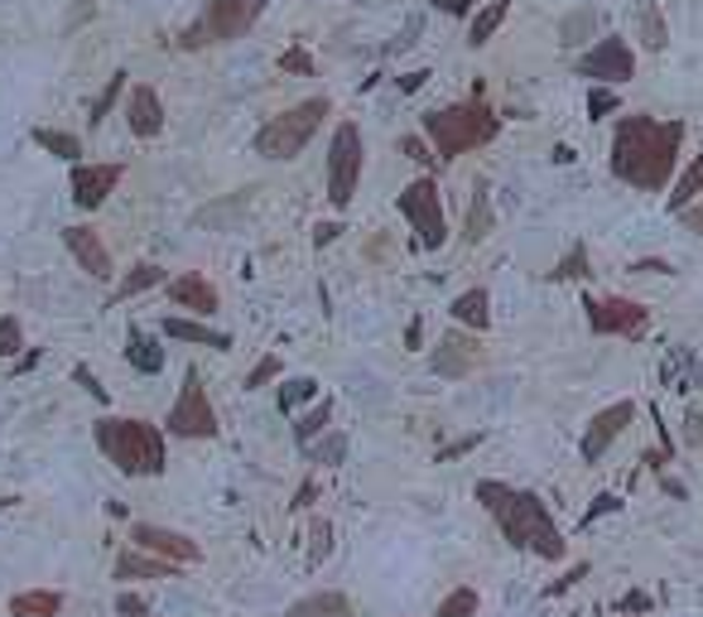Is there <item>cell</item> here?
Returning <instances> with one entry per match:
<instances>
[{"instance_id": "obj_56", "label": "cell", "mask_w": 703, "mask_h": 617, "mask_svg": "<svg viewBox=\"0 0 703 617\" xmlns=\"http://www.w3.org/2000/svg\"><path fill=\"white\" fill-rule=\"evenodd\" d=\"M313 497H318V488H313V482H303V488L295 492V511H303V507L313 502Z\"/></svg>"}, {"instance_id": "obj_24", "label": "cell", "mask_w": 703, "mask_h": 617, "mask_svg": "<svg viewBox=\"0 0 703 617\" xmlns=\"http://www.w3.org/2000/svg\"><path fill=\"white\" fill-rule=\"evenodd\" d=\"M699 199H703V155H694V160L680 169V179H674V189H670V213H684V208Z\"/></svg>"}, {"instance_id": "obj_43", "label": "cell", "mask_w": 703, "mask_h": 617, "mask_svg": "<svg viewBox=\"0 0 703 617\" xmlns=\"http://www.w3.org/2000/svg\"><path fill=\"white\" fill-rule=\"evenodd\" d=\"M280 73H295V77H309V73H313V58H309V54H303V49L295 44V49H285V54H280Z\"/></svg>"}, {"instance_id": "obj_18", "label": "cell", "mask_w": 703, "mask_h": 617, "mask_svg": "<svg viewBox=\"0 0 703 617\" xmlns=\"http://www.w3.org/2000/svg\"><path fill=\"white\" fill-rule=\"evenodd\" d=\"M183 564L174 560H159V555H145V550H121V560H116V579H174Z\"/></svg>"}, {"instance_id": "obj_22", "label": "cell", "mask_w": 703, "mask_h": 617, "mask_svg": "<svg viewBox=\"0 0 703 617\" xmlns=\"http://www.w3.org/2000/svg\"><path fill=\"white\" fill-rule=\"evenodd\" d=\"M454 319L468 323L472 333H487V328H492V295H487L482 285H477V290H462L454 299Z\"/></svg>"}, {"instance_id": "obj_5", "label": "cell", "mask_w": 703, "mask_h": 617, "mask_svg": "<svg viewBox=\"0 0 703 617\" xmlns=\"http://www.w3.org/2000/svg\"><path fill=\"white\" fill-rule=\"evenodd\" d=\"M328 111H333L328 97H309V102H299V107L270 116V121L256 130V155L260 160H275V164L295 160V155H303V146L318 136V126L328 121Z\"/></svg>"}, {"instance_id": "obj_7", "label": "cell", "mask_w": 703, "mask_h": 617, "mask_svg": "<svg viewBox=\"0 0 703 617\" xmlns=\"http://www.w3.org/2000/svg\"><path fill=\"white\" fill-rule=\"evenodd\" d=\"M401 217L409 222V232H415V246H424V252H439V246L448 242V217H444V199H439V183H434V179L405 183V193H401Z\"/></svg>"}, {"instance_id": "obj_8", "label": "cell", "mask_w": 703, "mask_h": 617, "mask_svg": "<svg viewBox=\"0 0 703 617\" xmlns=\"http://www.w3.org/2000/svg\"><path fill=\"white\" fill-rule=\"evenodd\" d=\"M356 179H362V130L342 121L328 146V203L348 208L356 199Z\"/></svg>"}, {"instance_id": "obj_21", "label": "cell", "mask_w": 703, "mask_h": 617, "mask_svg": "<svg viewBox=\"0 0 703 617\" xmlns=\"http://www.w3.org/2000/svg\"><path fill=\"white\" fill-rule=\"evenodd\" d=\"M285 617H356V613H352V598H348V594H338V588H323V594L299 598Z\"/></svg>"}, {"instance_id": "obj_40", "label": "cell", "mask_w": 703, "mask_h": 617, "mask_svg": "<svg viewBox=\"0 0 703 617\" xmlns=\"http://www.w3.org/2000/svg\"><path fill=\"white\" fill-rule=\"evenodd\" d=\"M328 550H333V521H313V531H309V564H323Z\"/></svg>"}, {"instance_id": "obj_4", "label": "cell", "mask_w": 703, "mask_h": 617, "mask_svg": "<svg viewBox=\"0 0 703 617\" xmlns=\"http://www.w3.org/2000/svg\"><path fill=\"white\" fill-rule=\"evenodd\" d=\"M424 130L434 140V155L439 160H458V155H472L482 146H492L497 130H501V116L487 107L482 97L472 102H458V107H439L424 116Z\"/></svg>"}, {"instance_id": "obj_19", "label": "cell", "mask_w": 703, "mask_h": 617, "mask_svg": "<svg viewBox=\"0 0 703 617\" xmlns=\"http://www.w3.org/2000/svg\"><path fill=\"white\" fill-rule=\"evenodd\" d=\"M126 362L136 366L140 376H159V372H164V348H159L140 323H130V333H126Z\"/></svg>"}, {"instance_id": "obj_2", "label": "cell", "mask_w": 703, "mask_h": 617, "mask_svg": "<svg viewBox=\"0 0 703 617\" xmlns=\"http://www.w3.org/2000/svg\"><path fill=\"white\" fill-rule=\"evenodd\" d=\"M477 502L492 511V521H497L501 535H507L515 550L540 555V560H564L568 545H564L560 526H554L550 507L540 502L535 492H521V488H511V482L482 478V482H477Z\"/></svg>"}, {"instance_id": "obj_3", "label": "cell", "mask_w": 703, "mask_h": 617, "mask_svg": "<svg viewBox=\"0 0 703 617\" xmlns=\"http://www.w3.org/2000/svg\"><path fill=\"white\" fill-rule=\"evenodd\" d=\"M92 439H97V449L111 458L126 478H159L164 464H169L164 435H159L150 419H130V415L116 419V415H106V419H97Z\"/></svg>"}, {"instance_id": "obj_57", "label": "cell", "mask_w": 703, "mask_h": 617, "mask_svg": "<svg viewBox=\"0 0 703 617\" xmlns=\"http://www.w3.org/2000/svg\"><path fill=\"white\" fill-rule=\"evenodd\" d=\"M424 77H429V73H424V68H419V73H405V77H401V92H415V87L424 83Z\"/></svg>"}, {"instance_id": "obj_44", "label": "cell", "mask_w": 703, "mask_h": 617, "mask_svg": "<svg viewBox=\"0 0 703 617\" xmlns=\"http://www.w3.org/2000/svg\"><path fill=\"white\" fill-rule=\"evenodd\" d=\"M73 382H77V386H87V396H92V401H111V396H106V386L97 382V376H92V366H83V362L73 366Z\"/></svg>"}, {"instance_id": "obj_6", "label": "cell", "mask_w": 703, "mask_h": 617, "mask_svg": "<svg viewBox=\"0 0 703 617\" xmlns=\"http://www.w3.org/2000/svg\"><path fill=\"white\" fill-rule=\"evenodd\" d=\"M270 0H207V10L183 30L179 49H207V44H232L256 30V20L265 15Z\"/></svg>"}, {"instance_id": "obj_42", "label": "cell", "mask_w": 703, "mask_h": 617, "mask_svg": "<svg viewBox=\"0 0 703 617\" xmlns=\"http://www.w3.org/2000/svg\"><path fill=\"white\" fill-rule=\"evenodd\" d=\"M280 376V358H260L256 366H251V376H246V391H260L265 382H275Z\"/></svg>"}, {"instance_id": "obj_9", "label": "cell", "mask_w": 703, "mask_h": 617, "mask_svg": "<svg viewBox=\"0 0 703 617\" xmlns=\"http://www.w3.org/2000/svg\"><path fill=\"white\" fill-rule=\"evenodd\" d=\"M164 425H169V435H179V439H217V411H212L207 386H203L198 372L183 376L179 401H174V411H169Z\"/></svg>"}, {"instance_id": "obj_39", "label": "cell", "mask_w": 703, "mask_h": 617, "mask_svg": "<svg viewBox=\"0 0 703 617\" xmlns=\"http://www.w3.org/2000/svg\"><path fill=\"white\" fill-rule=\"evenodd\" d=\"M20 348H24V328L15 313H6L0 319V358H20Z\"/></svg>"}, {"instance_id": "obj_47", "label": "cell", "mask_w": 703, "mask_h": 617, "mask_svg": "<svg viewBox=\"0 0 703 617\" xmlns=\"http://www.w3.org/2000/svg\"><path fill=\"white\" fill-rule=\"evenodd\" d=\"M401 150H405V160H415V164L439 160V155H429V150H424V140H419V136H405V140H401Z\"/></svg>"}, {"instance_id": "obj_20", "label": "cell", "mask_w": 703, "mask_h": 617, "mask_svg": "<svg viewBox=\"0 0 703 617\" xmlns=\"http://www.w3.org/2000/svg\"><path fill=\"white\" fill-rule=\"evenodd\" d=\"M169 299L193 313H217V290L203 280V275H179V280H169Z\"/></svg>"}, {"instance_id": "obj_58", "label": "cell", "mask_w": 703, "mask_h": 617, "mask_svg": "<svg viewBox=\"0 0 703 617\" xmlns=\"http://www.w3.org/2000/svg\"><path fill=\"white\" fill-rule=\"evenodd\" d=\"M419 333H424V323L415 319V323H409V328H405V348H419Z\"/></svg>"}, {"instance_id": "obj_11", "label": "cell", "mask_w": 703, "mask_h": 617, "mask_svg": "<svg viewBox=\"0 0 703 617\" xmlns=\"http://www.w3.org/2000/svg\"><path fill=\"white\" fill-rule=\"evenodd\" d=\"M574 68H578V77H598V83L617 87V83H631V77H636V54H631L627 39L613 34V39H598V44H593Z\"/></svg>"}, {"instance_id": "obj_31", "label": "cell", "mask_w": 703, "mask_h": 617, "mask_svg": "<svg viewBox=\"0 0 703 617\" xmlns=\"http://www.w3.org/2000/svg\"><path fill=\"white\" fill-rule=\"evenodd\" d=\"M34 146H44L49 155H58V160H73V164H77V155H83V140H77V136H63V130H49V126L34 130Z\"/></svg>"}, {"instance_id": "obj_53", "label": "cell", "mask_w": 703, "mask_h": 617, "mask_svg": "<svg viewBox=\"0 0 703 617\" xmlns=\"http://www.w3.org/2000/svg\"><path fill=\"white\" fill-rule=\"evenodd\" d=\"M338 232H342L338 222H318V227H313V246H328V242H333Z\"/></svg>"}, {"instance_id": "obj_52", "label": "cell", "mask_w": 703, "mask_h": 617, "mask_svg": "<svg viewBox=\"0 0 703 617\" xmlns=\"http://www.w3.org/2000/svg\"><path fill=\"white\" fill-rule=\"evenodd\" d=\"M434 6H439L444 15H468V10L477 6V0H434Z\"/></svg>"}, {"instance_id": "obj_23", "label": "cell", "mask_w": 703, "mask_h": 617, "mask_svg": "<svg viewBox=\"0 0 703 617\" xmlns=\"http://www.w3.org/2000/svg\"><path fill=\"white\" fill-rule=\"evenodd\" d=\"M164 338H174V343H198V348H232L227 333H217V328H207L198 319H164Z\"/></svg>"}, {"instance_id": "obj_12", "label": "cell", "mask_w": 703, "mask_h": 617, "mask_svg": "<svg viewBox=\"0 0 703 617\" xmlns=\"http://www.w3.org/2000/svg\"><path fill=\"white\" fill-rule=\"evenodd\" d=\"M130 545L145 550V555L174 560V564H183V570L203 560L198 541H189V535H179V531H169V526H155V521H136V526H130Z\"/></svg>"}, {"instance_id": "obj_38", "label": "cell", "mask_w": 703, "mask_h": 617, "mask_svg": "<svg viewBox=\"0 0 703 617\" xmlns=\"http://www.w3.org/2000/svg\"><path fill=\"white\" fill-rule=\"evenodd\" d=\"M583 275H588V246H574V252H568L560 266H554V280H583Z\"/></svg>"}, {"instance_id": "obj_55", "label": "cell", "mask_w": 703, "mask_h": 617, "mask_svg": "<svg viewBox=\"0 0 703 617\" xmlns=\"http://www.w3.org/2000/svg\"><path fill=\"white\" fill-rule=\"evenodd\" d=\"M631 270H636V275H665L670 266H665V260H636Z\"/></svg>"}, {"instance_id": "obj_29", "label": "cell", "mask_w": 703, "mask_h": 617, "mask_svg": "<svg viewBox=\"0 0 703 617\" xmlns=\"http://www.w3.org/2000/svg\"><path fill=\"white\" fill-rule=\"evenodd\" d=\"M155 285H164V266H150V260H140V266L130 270L121 285H116L111 299H116V305H126V299H136L140 290H155Z\"/></svg>"}, {"instance_id": "obj_14", "label": "cell", "mask_w": 703, "mask_h": 617, "mask_svg": "<svg viewBox=\"0 0 703 617\" xmlns=\"http://www.w3.org/2000/svg\"><path fill=\"white\" fill-rule=\"evenodd\" d=\"M121 174H126L121 164H83V160H77V164H73V179H68L73 203L87 208V213H92V208H102L106 193L121 183Z\"/></svg>"}, {"instance_id": "obj_49", "label": "cell", "mask_w": 703, "mask_h": 617, "mask_svg": "<svg viewBox=\"0 0 703 617\" xmlns=\"http://www.w3.org/2000/svg\"><path fill=\"white\" fill-rule=\"evenodd\" d=\"M680 222H684V227L694 232V236H703V199H699V203H689L684 213H680Z\"/></svg>"}, {"instance_id": "obj_48", "label": "cell", "mask_w": 703, "mask_h": 617, "mask_svg": "<svg viewBox=\"0 0 703 617\" xmlns=\"http://www.w3.org/2000/svg\"><path fill=\"white\" fill-rule=\"evenodd\" d=\"M116 613H121V617H145L150 608H145L140 594H121V598H116Z\"/></svg>"}, {"instance_id": "obj_26", "label": "cell", "mask_w": 703, "mask_h": 617, "mask_svg": "<svg viewBox=\"0 0 703 617\" xmlns=\"http://www.w3.org/2000/svg\"><path fill=\"white\" fill-rule=\"evenodd\" d=\"M63 613V594L53 588H30V594L10 598V617H58Z\"/></svg>"}, {"instance_id": "obj_37", "label": "cell", "mask_w": 703, "mask_h": 617, "mask_svg": "<svg viewBox=\"0 0 703 617\" xmlns=\"http://www.w3.org/2000/svg\"><path fill=\"white\" fill-rule=\"evenodd\" d=\"M309 458L313 464H342L348 458V435H328V439L309 444Z\"/></svg>"}, {"instance_id": "obj_1", "label": "cell", "mask_w": 703, "mask_h": 617, "mask_svg": "<svg viewBox=\"0 0 703 617\" xmlns=\"http://www.w3.org/2000/svg\"><path fill=\"white\" fill-rule=\"evenodd\" d=\"M680 146H684V121L621 116L613 130V174L641 193H660L674 179Z\"/></svg>"}, {"instance_id": "obj_28", "label": "cell", "mask_w": 703, "mask_h": 617, "mask_svg": "<svg viewBox=\"0 0 703 617\" xmlns=\"http://www.w3.org/2000/svg\"><path fill=\"white\" fill-rule=\"evenodd\" d=\"M507 15H511V0H492V6H487L482 15L472 20L468 44H472V49H487V44H492V34L501 30V24H507Z\"/></svg>"}, {"instance_id": "obj_32", "label": "cell", "mask_w": 703, "mask_h": 617, "mask_svg": "<svg viewBox=\"0 0 703 617\" xmlns=\"http://www.w3.org/2000/svg\"><path fill=\"white\" fill-rule=\"evenodd\" d=\"M492 232V203H487V183H477V193H472V213H468V242H482V236Z\"/></svg>"}, {"instance_id": "obj_50", "label": "cell", "mask_w": 703, "mask_h": 617, "mask_svg": "<svg viewBox=\"0 0 703 617\" xmlns=\"http://www.w3.org/2000/svg\"><path fill=\"white\" fill-rule=\"evenodd\" d=\"M583 574H588V564H574V570H568L560 584H550V598H554V594H564V588H574V584L583 579Z\"/></svg>"}, {"instance_id": "obj_13", "label": "cell", "mask_w": 703, "mask_h": 617, "mask_svg": "<svg viewBox=\"0 0 703 617\" xmlns=\"http://www.w3.org/2000/svg\"><path fill=\"white\" fill-rule=\"evenodd\" d=\"M631 419H636V405L631 401H617V405H607V411L593 415L588 429H583V444H578L583 464H598V458L621 439V429H627Z\"/></svg>"}, {"instance_id": "obj_41", "label": "cell", "mask_w": 703, "mask_h": 617, "mask_svg": "<svg viewBox=\"0 0 703 617\" xmlns=\"http://www.w3.org/2000/svg\"><path fill=\"white\" fill-rule=\"evenodd\" d=\"M613 111H617V92L607 87V83L593 87L588 92V116H593V121H603V116H613Z\"/></svg>"}, {"instance_id": "obj_15", "label": "cell", "mask_w": 703, "mask_h": 617, "mask_svg": "<svg viewBox=\"0 0 703 617\" xmlns=\"http://www.w3.org/2000/svg\"><path fill=\"white\" fill-rule=\"evenodd\" d=\"M477 366H482V343L468 338V333H458V328L434 348V372L439 376H472Z\"/></svg>"}, {"instance_id": "obj_46", "label": "cell", "mask_w": 703, "mask_h": 617, "mask_svg": "<svg viewBox=\"0 0 703 617\" xmlns=\"http://www.w3.org/2000/svg\"><path fill=\"white\" fill-rule=\"evenodd\" d=\"M684 444H689V449H703V411L684 415Z\"/></svg>"}, {"instance_id": "obj_34", "label": "cell", "mask_w": 703, "mask_h": 617, "mask_svg": "<svg viewBox=\"0 0 703 617\" xmlns=\"http://www.w3.org/2000/svg\"><path fill=\"white\" fill-rule=\"evenodd\" d=\"M593 24H598V15H593V10L583 6V10H574V15H568V20L560 24V39H564L568 49H574V44H583V39L593 34Z\"/></svg>"}, {"instance_id": "obj_10", "label": "cell", "mask_w": 703, "mask_h": 617, "mask_svg": "<svg viewBox=\"0 0 703 617\" xmlns=\"http://www.w3.org/2000/svg\"><path fill=\"white\" fill-rule=\"evenodd\" d=\"M583 309H588V328L598 338H641L646 323H651V309L636 305L627 295H588L583 299Z\"/></svg>"}, {"instance_id": "obj_33", "label": "cell", "mask_w": 703, "mask_h": 617, "mask_svg": "<svg viewBox=\"0 0 703 617\" xmlns=\"http://www.w3.org/2000/svg\"><path fill=\"white\" fill-rule=\"evenodd\" d=\"M318 391H323V386H318V382H313V376H299V382H289V386H280V411H285V415H295V411H299V405H309V401H318Z\"/></svg>"}, {"instance_id": "obj_30", "label": "cell", "mask_w": 703, "mask_h": 617, "mask_svg": "<svg viewBox=\"0 0 703 617\" xmlns=\"http://www.w3.org/2000/svg\"><path fill=\"white\" fill-rule=\"evenodd\" d=\"M328 419H333V401H323V396H318V405H313V411L295 419V439H299V444H313V439L328 429Z\"/></svg>"}, {"instance_id": "obj_54", "label": "cell", "mask_w": 703, "mask_h": 617, "mask_svg": "<svg viewBox=\"0 0 703 617\" xmlns=\"http://www.w3.org/2000/svg\"><path fill=\"white\" fill-rule=\"evenodd\" d=\"M646 608H651V598H646V594H627V598H621V613H646Z\"/></svg>"}, {"instance_id": "obj_45", "label": "cell", "mask_w": 703, "mask_h": 617, "mask_svg": "<svg viewBox=\"0 0 703 617\" xmlns=\"http://www.w3.org/2000/svg\"><path fill=\"white\" fill-rule=\"evenodd\" d=\"M607 511H621V497H617V492H603L598 502L588 507V517H583V526H593V521H598V517H607Z\"/></svg>"}, {"instance_id": "obj_35", "label": "cell", "mask_w": 703, "mask_h": 617, "mask_svg": "<svg viewBox=\"0 0 703 617\" xmlns=\"http://www.w3.org/2000/svg\"><path fill=\"white\" fill-rule=\"evenodd\" d=\"M121 92H126V73H116L111 83H106V92H102V97L92 102V116H87V126H92V130H97V126L106 121V111L116 107V97H121Z\"/></svg>"}, {"instance_id": "obj_51", "label": "cell", "mask_w": 703, "mask_h": 617, "mask_svg": "<svg viewBox=\"0 0 703 617\" xmlns=\"http://www.w3.org/2000/svg\"><path fill=\"white\" fill-rule=\"evenodd\" d=\"M39 358H44V352H39V348H30V352H20V358H15V376H24V372H34V366H39Z\"/></svg>"}, {"instance_id": "obj_16", "label": "cell", "mask_w": 703, "mask_h": 617, "mask_svg": "<svg viewBox=\"0 0 703 617\" xmlns=\"http://www.w3.org/2000/svg\"><path fill=\"white\" fill-rule=\"evenodd\" d=\"M63 242H68L73 260L92 275V280H106V275H111V252H106V242L92 227H68V232H63Z\"/></svg>"}, {"instance_id": "obj_25", "label": "cell", "mask_w": 703, "mask_h": 617, "mask_svg": "<svg viewBox=\"0 0 703 617\" xmlns=\"http://www.w3.org/2000/svg\"><path fill=\"white\" fill-rule=\"evenodd\" d=\"M636 30H641V44L660 54L670 44V30H665V15H660L656 0H636Z\"/></svg>"}, {"instance_id": "obj_17", "label": "cell", "mask_w": 703, "mask_h": 617, "mask_svg": "<svg viewBox=\"0 0 703 617\" xmlns=\"http://www.w3.org/2000/svg\"><path fill=\"white\" fill-rule=\"evenodd\" d=\"M126 116H130V136H140V140H155L164 130V102H159L155 87H130Z\"/></svg>"}, {"instance_id": "obj_27", "label": "cell", "mask_w": 703, "mask_h": 617, "mask_svg": "<svg viewBox=\"0 0 703 617\" xmlns=\"http://www.w3.org/2000/svg\"><path fill=\"white\" fill-rule=\"evenodd\" d=\"M665 386L674 391H694L699 386V358L689 348H670L665 358Z\"/></svg>"}, {"instance_id": "obj_36", "label": "cell", "mask_w": 703, "mask_h": 617, "mask_svg": "<svg viewBox=\"0 0 703 617\" xmlns=\"http://www.w3.org/2000/svg\"><path fill=\"white\" fill-rule=\"evenodd\" d=\"M477 588H454L444 603H439V617H477Z\"/></svg>"}]
</instances>
